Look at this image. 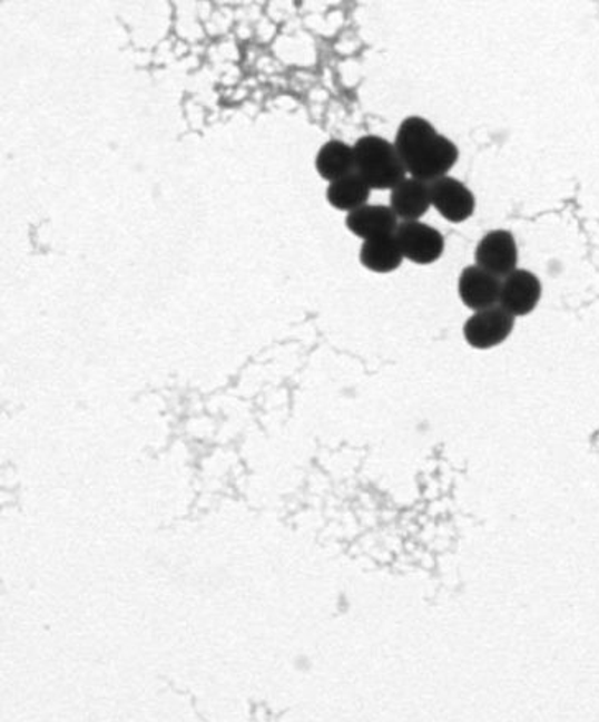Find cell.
I'll return each instance as SVG.
<instances>
[{
  "label": "cell",
  "mask_w": 599,
  "mask_h": 722,
  "mask_svg": "<svg viewBox=\"0 0 599 722\" xmlns=\"http://www.w3.org/2000/svg\"><path fill=\"white\" fill-rule=\"evenodd\" d=\"M430 206H432L430 185H426L425 182L411 177L405 178L397 187L392 188L391 208L397 215V218L405 219V222H416V219L426 215Z\"/></svg>",
  "instance_id": "obj_10"
},
{
  "label": "cell",
  "mask_w": 599,
  "mask_h": 722,
  "mask_svg": "<svg viewBox=\"0 0 599 722\" xmlns=\"http://www.w3.org/2000/svg\"><path fill=\"white\" fill-rule=\"evenodd\" d=\"M430 198L436 212L451 223L467 222L477 208L470 188L449 175L430 184Z\"/></svg>",
  "instance_id": "obj_6"
},
{
  "label": "cell",
  "mask_w": 599,
  "mask_h": 722,
  "mask_svg": "<svg viewBox=\"0 0 599 722\" xmlns=\"http://www.w3.org/2000/svg\"><path fill=\"white\" fill-rule=\"evenodd\" d=\"M402 254L415 264H432L445 250L442 233L422 222H404L395 233Z\"/></svg>",
  "instance_id": "obj_4"
},
{
  "label": "cell",
  "mask_w": 599,
  "mask_h": 722,
  "mask_svg": "<svg viewBox=\"0 0 599 722\" xmlns=\"http://www.w3.org/2000/svg\"><path fill=\"white\" fill-rule=\"evenodd\" d=\"M356 174L371 191H392L407 178V168L394 144L384 137L364 136L353 146Z\"/></svg>",
  "instance_id": "obj_2"
},
{
  "label": "cell",
  "mask_w": 599,
  "mask_h": 722,
  "mask_svg": "<svg viewBox=\"0 0 599 722\" xmlns=\"http://www.w3.org/2000/svg\"><path fill=\"white\" fill-rule=\"evenodd\" d=\"M346 226L357 238L370 241L395 235L399 223L391 206L364 205L346 216Z\"/></svg>",
  "instance_id": "obj_9"
},
{
  "label": "cell",
  "mask_w": 599,
  "mask_h": 722,
  "mask_svg": "<svg viewBox=\"0 0 599 722\" xmlns=\"http://www.w3.org/2000/svg\"><path fill=\"white\" fill-rule=\"evenodd\" d=\"M514 329V318L504 309H487L477 312L464 323V339L474 349L488 350L501 345Z\"/></svg>",
  "instance_id": "obj_5"
},
{
  "label": "cell",
  "mask_w": 599,
  "mask_h": 722,
  "mask_svg": "<svg viewBox=\"0 0 599 722\" xmlns=\"http://www.w3.org/2000/svg\"><path fill=\"white\" fill-rule=\"evenodd\" d=\"M477 266L495 277H505L518 270V243L511 232L492 230L478 243Z\"/></svg>",
  "instance_id": "obj_3"
},
{
  "label": "cell",
  "mask_w": 599,
  "mask_h": 722,
  "mask_svg": "<svg viewBox=\"0 0 599 722\" xmlns=\"http://www.w3.org/2000/svg\"><path fill=\"white\" fill-rule=\"evenodd\" d=\"M316 170L325 180L336 182L356 172L354 150L341 140H330L316 154Z\"/></svg>",
  "instance_id": "obj_12"
},
{
  "label": "cell",
  "mask_w": 599,
  "mask_h": 722,
  "mask_svg": "<svg viewBox=\"0 0 599 722\" xmlns=\"http://www.w3.org/2000/svg\"><path fill=\"white\" fill-rule=\"evenodd\" d=\"M370 197V185L356 172L333 182V184H330L328 191H326L330 205L335 206L341 212H354V209L366 205Z\"/></svg>",
  "instance_id": "obj_13"
},
{
  "label": "cell",
  "mask_w": 599,
  "mask_h": 722,
  "mask_svg": "<svg viewBox=\"0 0 599 722\" xmlns=\"http://www.w3.org/2000/svg\"><path fill=\"white\" fill-rule=\"evenodd\" d=\"M542 284L536 274L526 270H515L501 282L499 304L512 318L530 314L539 304Z\"/></svg>",
  "instance_id": "obj_7"
},
{
  "label": "cell",
  "mask_w": 599,
  "mask_h": 722,
  "mask_svg": "<svg viewBox=\"0 0 599 722\" xmlns=\"http://www.w3.org/2000/svg\"><path fill=\"white\" fill-rule=\"evenodd\" d=\"M394 146L407 174L425 184L446 177L460 156L449 137L436 133L432 123L419 116H411L401 124Z\"/></svg>",
  "instance_id": "obj_1"
},
{
  "label": "cell",
  "mask_w": 599,
  "mask_h": 722,
  "mask_svg": "<svg viewBox=\"0 0 599 722\" xmlns=\"http://www.w3.org/2000/svg\"><path fill=\"white\" fill-rule=\"evenodd\" d=\"M361 263L373 273L387 274L401 267L404 254L395 235L364 241L361 246Z\"/></svg>",
  "instance_id": "obj_11"
},
{
  "label": "cell",
  "mask_w": 599,
  "mask_h": 722,
  "mask_svg": "<svg viewBox=\"0 0 599 722\" xmlns=\"http://www.w3.org/2000/svg\"><path fill=\"white\" fill-rule=\"evenodd\" d=\"M461 301L474 312L495 308L501 295V281L480 266L464 267L458 281Z\"/></svg>",
  "instance_id": "obj_8"
}]
</instances>
